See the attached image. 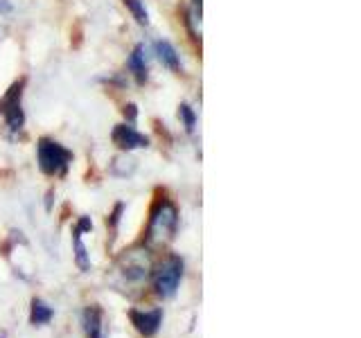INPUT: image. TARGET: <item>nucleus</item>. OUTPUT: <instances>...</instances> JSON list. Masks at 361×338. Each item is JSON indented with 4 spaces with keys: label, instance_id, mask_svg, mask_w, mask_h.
Returning <instances> with one entry per match:
<instances>
[{
    "label": "nucleus",
    "instance_id": "1",
    "mask_svg": "<svg viewBox=\"0 0 361 338\" xmlns=\"http://www.w3.org/2000/svg\"><path fill=\"white\" fill-rule=\"evenodd\" d=\"M178 230V208L172 199L165 194L158 196L149 212V223H147L145 232V248L154 251V248H165L176 237Z\"/></svg>",
    "mask_w": 361,
    "mask_h": 338
},
{
    "label": "nucleus",
    "instance_id": "2",
    "mask_svg": "<svg viewBox=\"0 0 361 338\" xmlns=\"http://www.w3.org/2000/svg\"><path fill=\"white\" fill-rule=\"evenodd\" d=\"M152 287L158 298L169 300L176 296V291L183 280V259L178 255L169 253L165 255L156 266H152Z\"/></svg>",
    "mask_w": 361,
    "mask_h": 338
},
{
    "label": "nucleus",
    "instance_id": "3",
    "mask_svg": "<svg viewBox=\"0 0 361 338\" xmlns=\"http://www.w3.org/2000/svg\"><path fill=\"white\" fill-rule=\"evenodd\" d=\"M116 270H118V275L122 280V284L140 287L142 282H147V277L152 275L149 251H147V248H129V251H124L118 257Z\"/></svg>",
    "mask_w": 361,
    "mask_h": 338
},
{
    "label": "nucleus",
    "instance_id": "4",
    "mask_svg": "<svg viewBox=\"0 0 361 338\" xmlns=\"http://www.w3.org/2000/svg\"><path fill=\"white\" fill-rule=\"evenodd\" d=\"M39 167L45 176H63L68 172V165L73 161V154L63 144L50 138H41L37 144Z\"/></svg>",
    "mask_w": 361,
    "mask_h": 338
},
{
    "label": "nucleus",
    "instance_id": "5",
    "mask_svg": "<svg viewBox=\"0 0 361 338\" xmlns=\"http://www.w3.org/2000/svg\"><path fill=\"white\" fill-rule=\"evenodd\" d=\"M129 320L133 325V330L145 338H152L161 332L163 325V309H129Z\"/></svg>",
    "mask_w": 361,
    "mask_h": 338
},
{
    "label": "nucleus",
    "instance_id": "6",
    "mask_svg": "<svg viewBox=\"0 0 361 338\" xmlns=\"http://www.w3.org/2000/svg\"><path fill=\"white\" fill-rule=\"evenodd\" d=\"M111 140L116 146H120L122 151H131V149H147L149 146V138L142 133H138L129 124H118L111 133Z\"/></svg>",
    "mask_w": 361,
    "mask_h": 338
},
{
    "label": "nucleus",
    "instance_id": "7",
    "mask_svg": "<svg viewBox=\"0 0 361 338\" xmlns=\"http://www.w3.org/2000/svg\"><path fill=\"white\" fill-rule=\"evenodd\" d=\"M82 330L86 338H106L104 311H102L97 304H88L82 311Z\"/></svg>",
    "mask_w": 361,
    "mask_h": 338
},
{
    "label": "nucleus",
    "instance_id": "8",
    "mask_svg": "<svg viewBox=\"0 0 361 338\" xmlns=\"http://www.w3.org/2000/svg\"><path fill=\"white\" fill-rule=\"evenodd\" d=\"M154 48H156V54H158V61H161L165 68H169V70H174L178 73L180 70V61H178V54L174 50V45L165 41V39H158L154 43Z\"/></svg>",
    "mask_w": 361,
    "mask_h": 338
},
{
    "label": "nucleus",
    "instance_id": "9",
    "mask_svg": "<svg viewBox=\"0 0 361 338\" xmlns=\"http://www.w3.org/2000/svg\"><path fill=\"white\" fill-rule=\"evenodd\" d=\"M54 318V309L50 307L48 302L41 298H32V307H30V325L41 327L48 325Z\"/></svg>",
    "mask_w": 361,
    "mask_h": 338
},
{
    "label": "nucleus",
    "instance_id": "10",
    "mask_svg": "<svg viewBox=\"0 0 361 338\" xmlns=\"http://www.w3.org/2000/svg\"><path fill=\"white\" fill-rule=\"evenodd\" d=\"M129 70L133 73L135 82H138V84L147 82V61H145V45L142 43L135 45L131 56H129Z\"/></svg>",
    "mask_w": 361,
    "mask_h": 338
},
{
    "label": "nucleus",
    "instance_id": "11",
    "mask_svg": "<svg viewBox=\"0 0 361 338\" xmlns=\"http://www.w3.org/2000/svg\"><path fill=\"white\" fill-rule=\"evenodd\" d=\"M23 88H25V79H20V82L11 84L9 90L5 93V97L0 99V113H5L14 106H20V95H23Z\"/></svg>",
    "mask_w": 361,
    "mask_h": 338
},
{
    "label": "nucleus",
    "instance_id": "12",
    "mask_svg": "<svg viewBox=\"0 0 361 338\" xmlns=\"http://www.w3.org/2000/svg\"><path fill=\"white\" fill-rule=\"evenodd\" d=\"M73 246H75V262L79 266V270H90V257H88V251L82 242V232L79 230H73Z\"/></svg>",
    "mask_w": 361,
    "mask_h": 338
},
{
    "label": "nucleus",
    "instance_id": "13",
    "mask_svg": "<svg viewBox=\"0 0 361 338\" xmlns=\"http://www.w3.org/2000/svg\"><path fill=\"white\" fill-rule=\"evenodd\" d=\"M5 115V124H7V129L11 133H18L23 127H25V113H23L20 106H14V108H9L3 113Z\"/></svg>",
    "mask_w": 361,
    "mask_h": 338
},
{
    "label": "nucleus",
    "instance_id": "14",
    "mask_svg": "<svg viewBox=\"0 0 361 338\" xmlns=\"http://www.w3.org/2000/svg\"><path fill=\"white\" fill-rule=\"evenodd\" d=\"M122 3L129 7V11L133 14L138 25H145V27L149 25V14H147V7H145L142 0H122Z\"/></svg>",
    "mask_w": 361,
    "mask_h": 338
},
{
    "label": "nucleus",
    "instance_id": "15",
    "mask_svg": "<svg viewBox=\"0 0 361 338\" xmlns=\"http://www.w3.org/2000/svg\"><path fill=\"white\" fill-rule=\"evenodd\" d=\"M135 169V161L131 156H118L113 161V174L116 176H131Z\"/></svg>",
    "mask_w": 361,
    "mask_h": 338
},
{
    "label": "nucleus",
    "instance_id": "16",
    "mask_svg": "<svg viewBox=\"0 0 361 338\" xmlns=\"http://www.w3.org/2000/svg\"><path fill=\"white\" fill-rule=\"evenodd\" d=\"M178 118L183 120V124H185V131H188V133L195 131L197 115H195V111L190 108V104H180V106H178Z\"/></svg>",
    "mask_w": 361,
    "mask_h": 338
},
{
    "label": "nucleus",
    "instance_id": "17",
    "mask_svg": "<svg viewBox=\"0 0 361 338\" xmlns=\"http://www.w3.org/2000/svg\"><path fill=\"white\" fill-rule=\"evenodd\" d=\"M122 212H124V203H116V208H113V212L109 214V219H106V225L111 228V237L116 239V232H118V225H120V219H122Z\"/></svg>",
    "mask_w": 361,
    "mask_h": 338
},
{
    "label": "nucleus",
    "instance_id": "18",
    "mask_svg": "<svg viewBox=\"0 0 361 338\" xmlns=\"http://www.w3.org/2000/svg\"><path fill=\"white\" fill-rule=\"evenodd\" d=\"M122 113H124V118L129 120V124H133L135 120H138V106H135V104H127L122 108Z\"/></svg>",
    "mask_w": 361,
    "mask_h": 338
},
{
    "label": "nucleus",
    "instance_id": "19",
    "mask_svg": "<svg viewBox=\"0 0 361 338\" xmlns=\"http://www.w3.org/2000/svg\"><path fill=\"white\" fill-rule=\"evenodd\" d=\"M75 230H79V232L93 230V221H90V217H79V221H77V225H75Z\"/></svg>",
    "mask_w": 361,
    "mask_h": 338
},
{
    "label": "nucleus",
    "instance_id": "20",
    "mask_svg": "<svg viewBox=\"0 0 361 338\" xmlns=\"http://www.w3.org/2000/svg\"><path fill=\"white\" fill-rule=\"evenodd\" d=\"M9 11H11L9 0H0V14H9Z\"/></svg>",
    "mask_w": 361,
    "mask_h": 338
},
{
    "label": "nucleus",
    "instance_id": "21",
    "mask_svg": "<svg viewBox=\"0 0 361 338\" xmlns=\"http://www.w3.org/2000/svg\"><path fill=\"white\" fill-rule=\"evenodd\" d=\"M192 11L201 16V0H192Z\"/></svg>",
    "mask_w": 361,
    "mask_h": 338
}]
</instances>
